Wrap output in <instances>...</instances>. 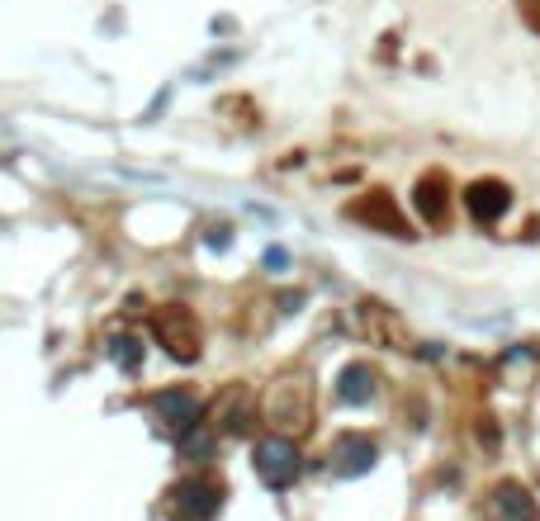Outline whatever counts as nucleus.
I'll return each instance as SVG.
<instances>
[{
	"label": "nucleus",
	"mask_w": 540,
	"mask_h": 521,
	"mask_svg": "<svg viewBox=\"0 0 540 521\" xmlns=\"http://www.w3.org/2000/svg\"><path fill=\"white\" fill-rule=\"evenodd\" d=\"M252 465L270 488H289L294 479H299V446L285 441V436H266V441H256Z\"/></svg>",
	"instance_id": "f257e3e1"
},
{
	"label": "nucleus",
	"mask_w": 540,
	"mask_h": 521,
	"mask_svg": "<svg viewBox=\"0 0 540 521\" xmlns=\"http://www.w3.org/2000/svg\"><path fill=\"white\" fill-rule=\"evenodd\" d=\"M507 204H512V190L503 180H474L465 190V209L474 223H498L507 214Z\"/></svg>",
	"instance_id": "f03ea898"
},
{
	"label": "nucleus",
	"mask_w": 540,
	"mask_h": 521,
	"mask_svg": "<svg viewBox=\"0 0 540 521\" xmlns=\"http://www.w3.org/2000/svg\"><path fill=\"white\" fill-rule=\"evenodd\" d=\"M488 517L493 521H540L536 498L522 484H498L488 493Z\"/></svg>",
	"instance_id": "7ed1b4c3"
},
{
	"label": "nucleus",
	"mask_w": 540,
	"mask_h": 521,
	"mask_svg": "<svg viewBox=\"0 0 540 521\" xmlns=\"http://www.w3.org/2000/svg\"><path fill=\"white\" fill-rule=\"evenodd\" d=\"M375 441L370 436H360V432H346V436H337L332 441V460L327 465L337 469V474H365V469L375 465Z\"/></svg>",
	"instance_id": "20e7f679"
},
{
	"label": "nucleus",
	"mask_w": 540,
	"mask_h": 521,
	"mask_svg": "<svg viewBox=\"0 0 540 521\" xmlns=\"http://www.w3.org/2000/svg\"><path fill=\"white\" fill-rule=\"evenodd\" d=\"M176 512L185 521H209L218 512V488L209 479H185L176 488Z\"/></svg>",
	"instance_id": "39448f33"
},
{
	"label": "nucleus",
	"mask_w": 540,
	"mask_h": 521,
	"mask_svg": "<svg viewBox=\"0 0 540 521\" xmlns=\"http://www.w3.org/2000/svg\"><path fill=\"white\" fill-rule=\"evenodd\" d=\"M157 332H162V342H166V351H171V356H195V323H190V318H180V327H176V308H171V313H162V318H157Z\"/></svg>",
	"instance_id": "423d86ee"
},
{
	"label": "nucleus",
	"mask_w": 540,
	"mask_h": 521,
	"mask_svg": "<svg viewBox=\"0 0 540 521\" xmlns=\"http://www.w3.org/2000/svg\"><path fill=\"white\" fill-rule=\"evenodd\" d=\"M152 408H157L171 427H180V432L199 427V408H195V398H190V394H176V389H171V394H157V398H152Z\"/></svg>",
	"instance_id": "0eeeda50"
},
{
	"label": "nucleus",
	"mask_w": 540,
	"mask_h": 521,
	"mask_svg": "<svg viewBox=\"0 0 540 521\" xmlns=\"http://www.w3.org/2000/svg\"><path fill=\"white\" fill-rule=\"evenodd\" d=\"M417 214L427 218V223H441L446 218V209H450V199H446V180L441 176H422L417 180Z\"/></svg>",
	"instance_id": "6e6552de"
},
{
	"label": "nucleus",
	"mask_w": 540,
	"mask_h": 521,
	"mask_svg": "<svg viewBox=\"0 0 540 521\" xmlns=\"http://www.w3.org/2000/svg\"><path fill=\"white\" fill-rule=\"evenodd\" d=\"M375 394V370L370 365H346L342 379H337V398L342 403H370Z\"/></svg>",
	"instance_id": "1a4fd4ad"
},
{
	"label": "nucleus",
	"mask_w": 540,
	"mask_h": 521,
	"mask_svg": "<svg viewBox=\"0 0 540 521\" xmlns=\"http://www.w3.org/2000/svg\"><path fill=\"white\" fill-rule=\"evenodd\" d=\"M356 218H365V223H379L384 233H394V237H408V228H403V218L394 214L389 195H370L365 204H356Z\"/></svg>",
	"instance_id": "9d476101"
},
{
	"label": "nucleus",
	"mask_w": 540,
	"mask_h": 521,
	"mask_svg": "<svg viewBox=\"0 0 540 521\" xmlns=\"http://www.w3.org/2000/svg\"><path fill=\"white\" fill-rule=\"evenodd\" d=\"M109 360L133 375V370L143 365V342H138V337H114V342H109Z\"/></svg>",
	"instance_id": "9b49d317"
},
{
	"label": "nucleus",
	"mask_w": 540,
	"mask_h": 521,
	"mask_svg": "<svg viewBox=\"0 0 540 521\" xmlns=\"http://www.w3.org/2000/svg\"><path fill=\"white\" fill-rule=\"evenodd\" d=\"M522 15H526V24L540 34V0H522Z\"/></svg>",
	"instance_id": "f8f14e48"
}]
</instances>
